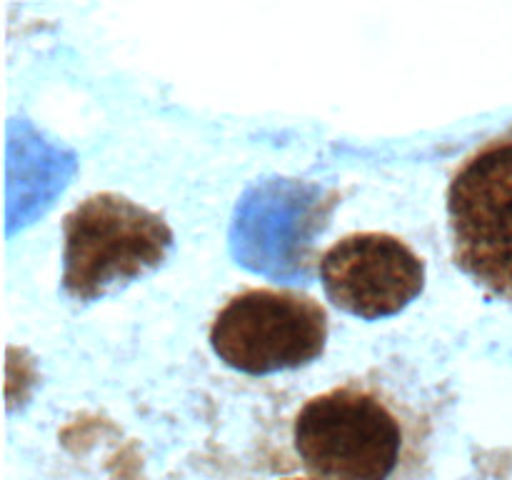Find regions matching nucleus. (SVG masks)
Wrapping results in <instances>:
<instances>
[{
    "label": "nucleus",
    "mask_w": 512,
    "mask_h": 480,
    "mask_svg": "<svg viewBox=\"0 0 512 480\" xmlns=\"http://www.w3.org/2000/svg\"><path fill=\"white\" fill-rule=\"evenodd\" d=\"M428 440L410 400L375 378H350L305 400L290 445L313 480H398Z\"/></svg>",
    "instance_id": "f257e3e1"
},
{
    "label": "nucleus",
    "mask_w": 512,
    "mask_h": 480,
    "mask_svg": "<svg viewBox=\"0 0 512 480\" xmlns=\"http://www.w3.org/2000/svg\"><path fill=\"white\" fill-rule=\"evenodd\" d=\"M170 248L173 228L160 213L118 193L88 195L63 220L65 295L105 298L160 268Z\"/></svg>",
    "instance_id": "f03ea898"
},
{
    "label": "nucleus",
    "mask_w": 512,
    "mask_h": 480,
    "mask_svg": "<svg viewBox=\"0 0 512 480\" xmlns=\"http://www.w3.org/2000/svg\"><path fill=\"white\" fill-rule=\"evenodd\" d=\"M328 330V313L313 295L290 288H248L218 310L210 325V345L228 368L270 375L318 360Z\"/></svg>",
    "instance_id": "7ed1b4c3"
},
{
    "label": "nucleus",
    "mask_w": 512,
    "mask_h": 480,
    "mask_svg": "<svg viewBox=\"0 0 512 480\" xmlns=\"http://www.w3.org/2000/svg\"><path fill=\"white\" fill-rule=\"evenodd\" d=\"M320 280L335 308L363 320H380L408 308L425 288V263L403 238L350 233L320 258Z\"/></svg>",
    "instance_id": "39448f33"
},
{
    "label": "nucleus",
    "mask_w": 512,
    "mask_h": 480,
    "mask_svg": "<svg viewBox=\"0 0 512 480\" xmlns=\"http://www.w3.org/2000/svg\"><path fill=\"white\" fill-rule=\"evenodd\" d=\"M455 265L512 300V138H495L455 170L448 188Z\"/></svg>",
    "instance_id": "20e7f679"
}]
</instances>
